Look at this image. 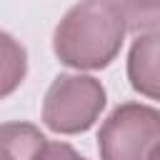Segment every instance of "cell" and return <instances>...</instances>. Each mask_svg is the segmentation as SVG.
I'll use <instances>...</instances> for the list:
<instances>
[{"mask_svg": "<svg viewBox=\"0 0 160 160\" xmlns=\"http://www.w3.org/2000/svg\"><path fill=\"white\" fill-rule=\"evenodd\" d=\"M128 20L118 0H82L55 30V52L72 68H105L120 50Z\"/></svg>", "mask_w": 160, "mask_h": 160, "instance_id": "1", "label": "cell"}, {"mask_svg": "<svg viewBox=\"0 0 160 160\" xmlns=\"http://www.w3.org/2000/svg\"><path fill=\"white\" fill-rule=\"evenodd\" d=\"M102 160H160V110L120 105L98 135Z\"/></svg>", "mask_w": 160, "mask_h": 160, "instance_id": "2", "label": "cell"}, {"mask_svg": "<svg viewBox=\"0 0 160 160\" xmlns=\"http://www.w3.org/2000/svg\"><path fill=\"white\" fill-rule=\"evenodd\" d=\"M105 108V90L88 75H60L42 102V120L55 132L88 130Z\"/></svg>", "mask_w": 160, "mask_h": 160, "instance_id": "3", "label": "cell"}, {"mask_svg": "<svg viewBox=\"0 0 160 160\" xmlns=\"http://www.w3.org/2000/svg\"><path fill=\"white\" fill-rule=\"evenodd\" d=\"M128 78L138 92L160 100V30L135 40L128 58Z\"/></svg>", "mask_w": 160, "mask_h": 160, "instance_id": "4", "label": "cell"}, {"mask_svg": "<svg viewBox=\"0 0 160 160\" xmlns=\"http://www.w3.org/2000/svg\"><path fill=\"white\" fill-rule=\"evenodd\" d=\"M48 140L42 132L28 122H5L2 125V160H40Z\"/></svg>", "mask_w": 160, "mask_h": 160, "instance_id": "5", "label": "cell"}, {"mask_svg": "<svg viewBox=\"0 0 160 160\" xmlns=\"http://www.w3.org/2000/svg\"><path fill=\"white\" fill-rule=\"evenodd\" d=\"M130 30L160 28V0H118Z\"/></svg>", "mask_w": 160, "mask_h": 160, "instance_id": "6", "label": "cell"}, {"mask_svg": "<svg viewBox=\"0 0 160 160\" xmlns=\"http://www.w3.org/2000/svg\"><path fill=\"white\" fill-rule=\"evenodd\" d=\"M25 75V50L10 38L2 35V95H8Z\"/></svg>", "mask_w": 160, "mask_h": 160, "instance_id": "7", "label": "cell"}, {"mask_svg": "<svg viewBox=\"0 0 160 160\" xmlns=\"http://www.w3.org/2000/svg\"><path fill=\"white\" fill-rule=\"evenodd\" d=\"M40 160H85V158L78 155L65 142H48L45 150H42V155H40Z\"/></svg>", "mask_w": 160, "mask_h": 160, "instance_id": "8", "label": "cell"}]
</instances>
